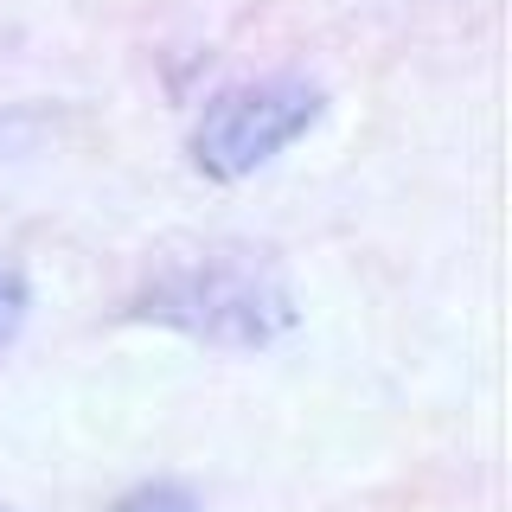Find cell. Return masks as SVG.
<instances>
[{
	"label": "cell",
	"mask_w": 512,
	"mask_h": 512,
	"mask_svg": "<svg viewBox=\"0 0 512 512\" xmlns=\"http://www.w3.org/2000/svg\"><path fill=\"white\" fill-rule=\"evenodd\" d=\"M109 512H205V506L186 480H141V487H128Z\"/></svg>",
	"instance_id": "3"
},
{
	"label": "cell",
	"mask_w": 512,
	"mask_h": 512,
	"mask_svg": "<svg viewBox=\"0 0 512 512\" xmlns=\"http://www.w3.org/2000/svg\"><path fill=\"white\" fill-rule=\"evenodd\" d=\"M327 116V90L301 71H269V77H244V84L218 90L199 109L186 135V154L205 180L237 186L250 173H263L269 160H282L308 128Z\"/></svg>",
	"instance_id": "2"
},
{
	"label": "cell",
	"mask_w": 512,
	"mask_h": 512,
	"mask_svg": "<svg viewBox=\"0 0 512 512\" xmlns=\"http://www.w3.org/2000/svg\"><path fill=\"white\" fill-rule=\"evenodd\" d=\"M26 320H32V282L13 263H0V352L26 333Z\"/></svg>",
	"instance_id": "4"
},
{
	"label": "cell",
	"mask_w": 512,
	"mask_h": 512,
	"mask_svg": "<svg viewBox=\"0 0 512 512\" xmlns=\"http://www.w3.org/2000/svg\"><path fill=\"white\" fill-rule=\"evenodd\" d=\"M128 314L218 352H263L282 333H295V288L282 282V269L263 250L212 244L148 276L128 301Z\"/></svg>",
	"instance_id": "1"
},
{
	"label": "cell",
	"mask_w": 512,
	"mask_h": 512,
	"mask_svg": "<svg viewBox=\"0 0 512 512\" xmlns=\"http://www.w3.org/2000/svg\"><path fill=\"white\" fill-rule=\"evenodd\" d=\"M0 512H13V506H0Z\"/></svg>",
	"instance_id": "5"
}]
</instances>
